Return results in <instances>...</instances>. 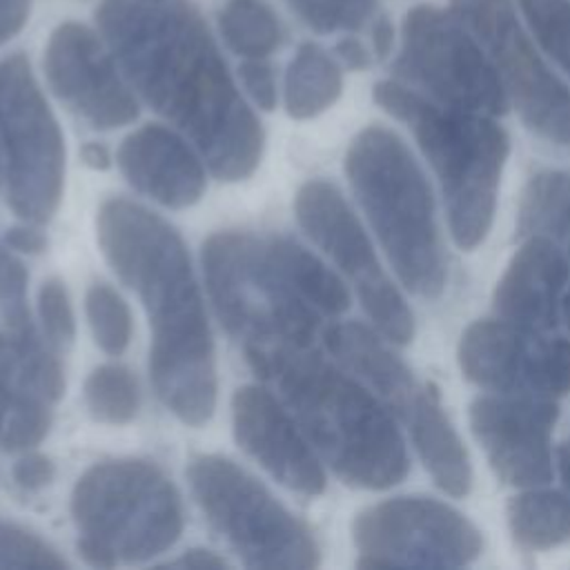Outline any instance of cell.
Wrapping results in <instances>:
<instances>
[{
    "instance_id": "30",
    "label": "cell",
    "mask_w": 570,
    "mask_h": 570,
    "mask_svg": "<svg viewBox=\"0 0 570 570\" xmlns=\"http://www.w3.org/2000/svg\"><path fill=\"white\" fill-rule=\"evenodd\" d=\"M539 47L570 76V0H519Z\"/></svg>"
},
{
    "instance_id": "2",
    "label": "cell",
    "mask_w": 570,
    "mask_h": 570,
    "mask_svg": "<svg viewBox=\"0 0 570 570\" xmlns=\"http://www.w3.org/2000/svg\"><path fill=\"white\" fill-rule=\"evenodd\" d=\"M96 238L109 267L145 309L156 396L180 423L205 425L218 399L216 358L183 236L145 205L111 196L96 212Z\"/></svg>"
},
{
    "instance_id": "18",
    "label": "cell",
    "mask_w": 570,
    "mask_h": 570,
    "mask_svg": "<svg viewBox=\"0 0 570 570\" xmlns=\"http://www.w3.org/2000/svg\"><path fill=\"white\" fill-rule=\"evenodd\" d=\"M0 379L51 403L65 394L58 352L38 332L27 305V272L0 243Z\"/></svg>"
},
{
    "instance_id": "42",
    "label": "cell",
    "mask_w": 570,
    "mask_h": 570,
    "mask_svg": "<svg viewBox=\"0 0 570 570\" xmlns=\"http://www.w3.org/2000/svg\"><path fill=\"white\" fill-rule=\"evenodd\" d=\"M559 470H561V479H563V485L570 494V441H566L561 448H559Z\"/></svg>"
},
{
    "instance_id": "1",
    "label": "cell",
    "mask_w": 570,
    "mask_h": 570,
    "mask_svg": "<svg viewBox=\"0 0 570 570\" xmlns=\"http://www.w3.org/2000/svg\"><path fill=\"white\" fill-rule=\"evenodd\" d=\"M100 31L140 98L225 183L249 178L265 134L189 0H102Z\"/></svg>"
},
{
    "instance_id": "24",
    "label": "cell",
    "mask_w": 570,
    "mask_h": 570,
    "mask_svg": "<svg viewBox=\"0 0 570 570\" xmlns=\"http://www.w3.org/2000/svg\"><path fill=\"white\" fill-rule=\"evenodd\" d=\"M521 236L550 238L570 261V171L534 174L519 203Z\"/></svg>"
},
{
    "instance_id": "26",
    "label": "cell",
    "mask_w": 570,
    "mask_h": 570,
    "mask_svg": "<svg viewBox=\"0 0 570 570\" xmlns=\"http://www.w3.org/2000/svg\"><path fill=\"white\" fill-rule=\"evenodd\" d=\"M51 401L0 379V450L27 452L51 428Z\"/></svg>"
},
{
    "instance_id": "41",
    "label": "cell",
    "mask_w": 570,
    "mask_h": 570,
    "mask_svg": "<svg viewBox=\"0 0 570 570\" xmlns=\"http://www.w3.org/2000/svg\"><path fill=\"white\" fill-rule=\"evenodd\" d=\"M372 42H374V53L379 58H385L392 51V42H394V31L387 18H379L372 31Z\"/></svg>"
},
{
    "instance_id": "5",
    "label": "cell",
    "mask_w": 570,
    "mask_h": 570,
    "mask_svg": "<svg viewBox=\"0 0 570 570\" xmlns=\"http://www.w3.org/2000/svg\"><path fill=\"white\" fill-rule=\"evenodd\" d=\"M374 102L405 122L428 158L445 203L454 243L472 252L492 227L510 138L494 116L445 107L401 80H381Z\"/></svg>"
},
{
    "instance_id": "27",
    "label": "cell",
    "mask_w": 570,
    "mask_h": 570,
    "mask_svg": "<svg viewBox=\"0 0 570 570\" xmlns=\"http://www.w3.org/2000/svg\"><path fill=\"white\" fill-rule=\"evenodd\" d=\"M87 412L107 425L129 423L140 407L134 372L120 363H102L89 372L82 387Z\"/></svg>"
},
{
    "instance_id": "35",
    "label": "cell",
    "mask_w": 570,
    "mask_h": 570,
    "mask_svg": "<svg viewBox=\"0 0 570 570\" xmlns=\"http://www.w3.org/2000/svg\"><path fill=\"white\" fill-rule=\"evenodd\" d=\"M13 483L24 492H38L47 488L56 476V465L47 454L27 450L11 468Z\"/></svg>"
},
{
    "instance_id": "33",
    "label": "cell",
    "mask_w": 570,
    "mask_h": 570,
    "mask_svg": "<svg viewBox=\"0 0 570 570\" xmlns=\"http://www.w3.org/2000/svg\"><path fill=\"white\" fill-rule=\"evenodd\" d=\"M38 321L42 336L58 352L76 338V316L65 283L56 276L42 281L38 289Z\"/></svg>"
},
{
    "instance_id": "40",
    "label": "cell",
    "mask_w": 570,
    "mask_h": 570,
    "mask_svg": "<svg viewBox=\"0 0 570 570\" xmlns=\"http://www.w3.org/2000/svg\"><path fill=\"white\" fill-rule=\"evenodd\" d=\"M80 158L82 163L89 167V169H96V171H105L111 167L114 158H111V151L102 145V142H85L80 147Z\"/></svg>"
},
{
    "instance_id": "20",
    "label": "cell",
    "mask_w": 570,
    "mask_h": 570,
    "mask_svg": "<svg viewBox=\"0 0 570 570\" xmlns=\"http://www.w3.org/2000/svg\"><path fill=\"white\" fill-rule=\"evenodd\" d=\"M568 276L570 261L550 238L525 236L494 287V314L530 330L554 327Z\"/></svg>"
},
{
    "instance_id": "23",
    "label": "cell",
    "mask_w": 570,
    "mask_h": 570,
    "mask_svg": "<svg viewBox=\"0 0 570 570\" xmlns=\"http://www.w3.org/2000/svg\"><path fill=\"white\" fill-rule=\"evenodd\" d=\"M343 91L338 62L318 45L298 47L285 73V109L294 120H307L330 109Z\"/></svg>"
},
{
    "instance_id": "32",
    "label": "cell",
    "mask_w": 570,
    "mask_h": 570,
    "mask_svg": "<svg viewBox=\"0 0 570 570\" xmlns=\"http://www.w3.org/2000/svg\"><path fill=\"white\" fill-rule=\"evenodd\" d=\"M289 7L318 33L358 29L374 11V0H287Z\"/></svg>"
},
{
    "instance_id": "9",
    "label": "cell",
    "mask_w": 570,
    "mask_h": 570,
    "mask_svg": "<svg viewBox=\"0 0 570 570\" xmlns=\"http://www.w3.org/2000/svg\"><path fill=\"white\" fill-rule=\"evenodd\" d=\"M65 138L22 53L0 62V185L20 220L47 225L65 189Z\"/></svg>"
},
{
    "instance_id": "14",
    "label": "cell",
    "mask_w": 570,
    "mask_h": 570,
    "mask_svg": "<svg viewBox=\"0 0 570 570\" xmlns=\"http://www.w3.org/2000/svg\"><path fill=\"white\" fill-rule=\"evenodd\" d=\"M456 361L468 381L490 392L543 399L570 392V341L499 316L463 330Z\"/></svg>"
},
{
    "instance_id": "43",
    "label": "cell",
    "mask_w": 570,
    "mask_h": 570,
    "mask_svg": "<svg viewBox=\"0 0 570 570\" xmlns=\"http://www.w3.org/2000/svg\"><path fill=\"white\" fill-rule=\"evenodd\" d=\"M561 316H563V321H566V325H568V330H570V292L563 294V301H561Z\"/></svg>"
},
{
    "instance_id": "25",
    "label": "cell",
    "mask_w": 570,
    "mask_h": 570,
    "mask_svg": "<svg viewBox=\"0 0 570 570\" xmlns=\"http://www.w3.org/2000/svg\"><path fill=\"white\" fill-rule=\"evenodd\" d=\"M508 528L521 548H554L570 539V497L539 485L523 488L508 501Z\"/></svg>"
},
{
    "instance_id": "4",
    "label": "cell",
    "mask_w": 570,
    "mask_h": 570,
    "mask_svg": "<svg viewBox=\"0 0 570 570\" xmlns=\"http://www.w3.org/2000/svg\"><path fill=\"white\" fill-rule=\"evenodd\" d=\"M212 307L240 343L247 365L289 350L316 347L325 316L298 287L281 249V236L225 229L200 249Z\"/></svg>"
},
{
    "instance_id": "11",
    "label": "cell",
    "mask_w": 570,
    "mask_h": 570,
    "mask_svg": "<svg viewBox=\"0 0 570 570\" xmlns=\"http://www.w3.org/2000/svg\"><path fill=\"white\" fill-rule=\"evenodd\" d=\"M358 568H461L481 554V532L456 508L432 497H394L352 521Z\"/></svg>"
},
{
    "instance_id": "7",
    "label": "cell",
    "mask_w": 570,
    "mask_h": 570,
    "mask_svg": "<svg viewBox=\"0 0 570 570\" xmlns=\"http://www.w3.org/2000/svg\"><path fill=\"white\" fill-rule=\"evenodd\" d=\"M76 550L91 568L138 566L167 552L183 534V501L171 479L145 459L89 465L69 499Z\"/></svg>"
},
{
    "instance_id": "21",
    "label": "cell",
    "mask_w": 570,
    "mask_h": 570,
    "mask_svg": "<svg viewBox=\"0 0 570 570\" xmlns=\"http://www.w3.org/2000/svg\"><path fill=\"white\" fill-rule=\"evenodd\" d=\"M323 345L330 356L370 387L394 416L405 419L419 385L407 365L372 327L356 321L330 323L323 330Z\"/></svg>"
},
{
    "instance_id": "31",
    "label": "cell",
    "mask_w": 570,
    "mask_h": 570,
    "mask_svg": "<svg viewBox=\"0 0 570 570\" xmlns=\"http://www.w3.org/2000/svg\"><path fill=\"white\" fill-rule=\"evenodd\" d=\"M67 561L36 532L0 519V568H65Z\"/></svg>"
},
{
    "instance_id": "37",
    "label": "cell",
    "mask_w": 570,
    "mask_h": 570,
    "mask_svg": "<svg viewBox=\"0 0 570 570\" xmlns=\"http://www.w3.org/2000/svg\"><path fill=\"white\" fill-rule=\"evenodd\" d=\"M31 0H0V45L11 40L29 18Z\"/></svg>"
},
{
    "instance_id": "38",
    "label": "cell",
    "mask_w": 570,
    "mask_h": 570,
    "mask_svg": "<svg viewBox=\"0 0 570 570\" xmlns=\"http://www.w3.org/2000/svg\"><path fill=\"white\" fill-rule=\"evenodd\" d=\"M167 566H178V568H225L227 561L223 557H218L212 550L205 548H191L187 552H183L176 559H169Z\"/></svg>"
},
{
    "instance_id": "22",
    "label": "cell",
    "mask_w": 570,
    "mask_h": 570,
    "mask_svg": "<svg viewBox=\"0 0 570 570\" xmlns=\"http://www.w3.org/2000/svg\"><path fill=\"white\" fill-rule=\"evenodd\" d=\"M403 421L410 425L419 459L434 483L452 497H465L472 488L470 459L441 407L436 390L419 387Z\"/></svg>"
},
{
    "instance_id": "39",
    "label": "cell",
    "mask_w": 570,
    "mask_h": 570,
    "mask_svg": "<svg viewBox=\"0 0 570 570\" xmlns=\"http://www.w3.org/2000/svg\"><path fill=\"white\" fill-rule=\"evenodd\" d=\"M336 56H338V60H341L347 69H354V71L370 67V60H372V58H370V51H367L358 40H354V38L338 40V42H336Z\"/></svg>"
},
{
    "instance_id": "36",
    "label": "cell",
    "mask_w": 570,
    "mask_h": 570,
    "mask_svg": "<svg viewBox=\"0 0 570 570\" xmlns=\"http://www.w3.org/2000/svg\"><path fill=\"white\" fill-rule=\"evenodd\" d=\"M11 252L16 254H29L36 256L45 252L47 247V236L40 232V225L22 220L20 225H13L7 229L4 240H2Z\"/></svg>"
},
{
    "instance_id": "29",
    "label": "cell",
    "mask_w": 570,
    "mask_h": 570,
    "mask_svg": "<svg viewBox=\"0 0 570 570\" xmlns=\"http://www.w3.org/2000/svg\"><path fill=\"white\" fill-rule=\"evenodd\" d=\"M85 314L96 345L120 356L131 341V312L125 298L107 283H94L85 294Z\"/></svg>"
},
{
    "instance_id": "6",
    "label": "cell",
    "mask_w": 570,
    "mask_h": 570,
    "mask_svg": "<svg viewBox=\"0 0 570 570\" xmlns=\"http://www.w3.org/2000/svg\"><path fill=\"white\" fill-rule=\"evenodd\" d=\"M345 174L399 281L436 298L445 287V258L434 198L407 145L392 129L370 125L352 138Z\"/></svg>"
},
{
    "instance_id": "28",
    "label": "cell",
    "mask_w": 570,
    "mask_h": 570,
    "mask_svg": "<svg viewBox=\"0 0 570 570\" xmlns=\"http://www.w3.org/2000/svg\"><path fill=\"white\" fill-rule=\"evenodd\" d=\"M229 49L243 58H265L281 42L276 13L258 0H232L218 18Z\"/></svg>"
},
{
    "instance_id": "15",
    "label": "cell",
    "mask_w": 570,
    "mask_h": 570,
    "mask_svg": "<svg viewBox=\"0 0 570 570\" xmlns=\"http://www.w3.org/2000/svg\"><path fill=\"white\" fill-rule=\"evenodd\" d=\"M559 410L552 399L483 394L470 403V430L499 481L537 488L552 479V428Z\"/></svg>"
},
{
    "instance_id": "19",
    "label": "cell",
    "mask_w": 570,
    "mask_h": 570,
    "mask_svg": "<svg viewBox=\"0 0 570 570\" xmlns=\"http://www.w3.org/2000/svg\"><path fill=\"white\" fill-rule=\"evenodd\" d=\"M116 165L138 194L167 209L191 207L207 189L205 160L198 149L163 125L149 122L125 136Z\"/></svg>"
},
{
    "instance_id": "16",
    "label": "cell",
    "mask_w": 570,
    "mask_h": 570,
    "mask_svg": "<svg viewBox=\"0 0 570 570\" xmlns=\"http://www.w3.org/2000/svg\"><path fill=\"white\" fill-rule=\"evenodd\" d=\"M45 76L58 100L94 129H118L138 116V102L116 60L85 24L62 22L53 29L45 49Z\"/></svg>"
},
{
    "instance_id": "12",
    "label": "cell",
    "mask_w": 570,
    "mask_h": 570,
    "mask_svg": "<svg viewBox=\"0 0 570 570\" xmlns=\"http://www.w3.org/2000/svg\"><path fill=\"white\" fill-rule=\"evenodd\" d=\"M452 11L492 60L521 120L541 138L570 147V89L534 49L512 0H452Z\"/></svg>"
},
{
    "instance_id": "8",
    "label": "cell",
    "mask_w": 570,
    "mask_h": 570,
    "mask_svg": "<svg viewBox=\"0 0 570 570\" xmlns=\"http://www.w3.org/2000/svg\"><path fill=\"white\" fill-rule=\"evenodd\" d=\"M187 481L207 523L243 566L309 570L321 563L309 525L232 459L198 454L187 465Z\"/></svg>"
},
{
    "instance_id": "34",
    "label": "cell",
    "mask_w": 570,
    "mask_h": 570,
    "mask_svg": "<svg viewBox=\"0 0 570 570\" xmlns=\"http://www.w3.org/2000/svg\"><path fill=\"white\" fill-rule=\"evenodd\" d=\"M240 82L247 91V96L263 109L272 111L276 107V78L274 69L263 58H247L238 69Z\"/></svg>"
},
{
    "instance_id": "13",
    "label": "cell",
    "mask_w": 570,
    "mask_h": 570,
    "mask_svg": "<svg viewBox=\"0 0 570 570\" xmlns=\"http://www.w3.org/2000/svg\"><path fill=\"white\" fill-rule=\"evenodd\" d=\"M294 214L303 232L354 285L356 296L379 330L392 343L405 345L414 336V316L383 272L374 247L343 194L327 180H307L294 196Z\"/></svg>"
},
{
    "instance_id": "17",
    "label": "cell",
    "mask_w": 570,
    "mask_h": 570,
    "mask_svg": "<svg viewBox=\"0 0 570 570\" xmlns=\"http://www.w3.org/2000/svg\"><path fill=\"white\" fill-rule=\"evenodd\" d=\"M232 432L238 448L283 488L303 497L323 494V461L269 385L247 383L234 392Z\"/></svg>"
},
{
    "instance_id": "3",
    "label": "cell",
    "mask_w": 570,
    "mask_h": 570,
    "mask_svg": "<svg viewBox=\"0 0 570 570\" xmlns=\"http://www.w3.org/2000/svg\"><path fill=\"white\" fill-rule=\"evenodd\" d=\"M272 385L301 432L352 488L385 490L407 474V452L392 410L316 347L278 352L249 365Z\"/></svg>"
},
{
    "instance_id": "10",
    "label": "cell",
    "mask_w": 570,
    "mask_h": 570,
    "mask_svg": "<svg viewBox=\"0 0 570 570\" xmlns=\"http://www.w3.org/2000/svg\"><path fill=\"white\" fill-rule=\"evenodd\" d=\"M394 73L445 107L501 116L510 102L492 60L470 29L454 11L432 4L407 11Z\"/></svg>"
}]
</instances>
